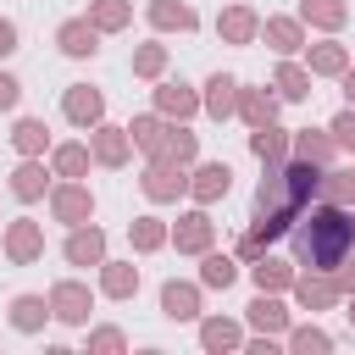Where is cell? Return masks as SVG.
<instances>
[{
	"instance_id": "1",
	"label": "cell",
	"mask_w": 355,
	"mask_h": 355,
	"mask_svg": "<svg viewBox=\"0 0 355 355\" xmlns=\"http://www.w3.org/2000/svg\"><path fill=\"white\" fill-rule=\"evenodd\" d=\"M294 250H300V261H311V266H338V255L349 250V222H344L338 211H327V216H316L311 227H300Z\"/></svg>"
}]
</instances>
